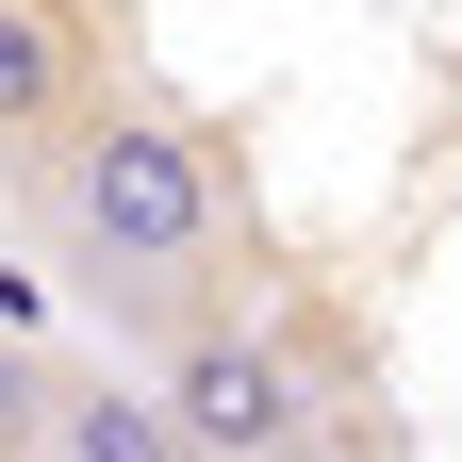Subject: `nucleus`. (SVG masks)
I'll use <instances>...</instances> for the list:
<instances>
[{
    "instance_id": "39448f33",
    "label": "nucleus",
    "mask_w": 462,
    "mask_h": 462,
    "mask_svg": "<svg viewBox=\"0 0 462 462\" xmlns=\"http://www.w3.org/2000/svg\"><path fill=\"white\" fill-rule=\"evenodd\" d=\"M50 396H67V380H50L33 346L0 330V462H33V446H50Z\"/></svg>"
},
{
    "instance_id": "20e7f679",
    "label": "nucleus",
    "mask_w": 462,
    "mask_h": 462,
    "mask_svg": "<svg viewBox=\"0 0 462 462\" xmlns=\"http://www.w3.org/2000/svg\"><path fill=\"white\" fill-rule=\"evenodd\" d=\"M50 462H182V430H165V396H133V380H67L50 396Z\"/></svg>"
},
{
    "instance_id": "f03ea898",
    "label": "nucleus",
    "mask_w": 462,
    "mask_h": 462,
    "mask_svg": "<svg viewBox=\"0 0 462 462\" xmlns=\"http://www.w3.org/2000/svg\"><path fill=\"white\" fill-rule=\"evenodd\" d=\"M149 396H165V430H182V446H215V462H314V364H298V330L182 314Z\"/></svg>"
},
{
    "instance_id": "7ed1b4c3",
    "label": "nucleus",
    "mask_w": 462,
    "mask_h": 462,
    "mask_svg": "<svg viewBox=\"0 0 462 462\" xmlns=\"http://www.w3.org/2000/svg\"><path fill=\"white\" fill-rule=\"evenodd\" d=\"M116 83V17L99 0H0V165H33L83 133V99Z\"/></svg>"
},
{
    "instance_id": "f257e3e1",
    "label": "nucleus",
    "mask_w": 462,
    "mask_h": 462,
    "mask_svg": "<svg viewBox=\"0 0 462 462\" xmlns=\"http://www.w3.org/2000/svg\"><path fill=\"white\" fill-rule=\"evenodd\" d=\"M33 199H50V231H67V264L116 281V298H165V281H199L231 248V149L199 133V116L133 99V83L83 99V133L33 165Z\"/></svg>"
}]
</instances>
